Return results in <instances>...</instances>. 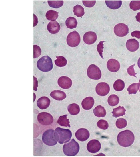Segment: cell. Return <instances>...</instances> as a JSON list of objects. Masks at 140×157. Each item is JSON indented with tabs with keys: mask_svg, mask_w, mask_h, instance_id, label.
<instances>
[{
	"mask_svg": "<svg viewBox=\"0 0 140 157\" xmlns=\"http://www.w3.org/2000/svg\"><path fill=\"white\" fill-rule=\"evenodd\" d=\"M117 141L121 146L127 147L131 146L134 142L135 137L130 130H125L120 132L117 136Z\"/></svg>",
	"mask_w": 140,
	"mask_h": 157,
	"instance_id": "cell-1",
	"label": "cell"
},
{
	"mask_svg": "<svg viewBox=\"0 0 140 157\" xmlns=\"http://www.w3.org/2000/svg\"><path fill=\"white\" fill-rule=\"evenodd\" d=\"M55 134L57 141L62 144L69 142L72 136V132L70 130L60 127L56 128Z\"/></svg>",
	"mask_w": 140,
	"mask_h": 157,
	"instance_id": "cell-2",
	"label": "cell"
},
{
	"mask_svg": "<svg viewBox=\"0 0 140 157\" xmlns=\"http://www.w3.org/2000/svg\"><path fill=\"white\" fill-rule=\"evenodd\" d=\"M80 147L79 144L72 139L69 142L64 144L63 148L64 153L67 156H75L78 153Z\"/></svg>",
	"mask_w": 140,
	"mask_h": 157,
	"instance_id": "cell-3",
	"label": "cell"
},
{
	"mask_svg": "<svg viewBox=\"0 0 140 157\" xmlns=\"http://www.w3.org/2000/svg\"><path fill=\"white\" fill-rule=\"evenodd\" d=\"M37 65L38 68L43 72L50 71L53 67L52 60L48 56H44L39 59L37 62Z\"/></svg>",
	"mask_w": 140,
	"mask_h": 157,
	"instance_id": "cell-4",
	"label": "cell"
},
{
	"mask_svg": "<svg viewBox=\"0 0 140 157\" xmlns=\"http://www.w3.org/2000/svg\"><path fill=\"white\" fill-rule=\"evenodd\" d=\"M55 131L52 129H49L45 131L42 136V140L46 145L49 146H53L57 143L55 136Z\"/></svg>",
	"mask_w": 140,
	"mask_h": 157,
	"instance_id": "cell-5",
	"label": "cell"
},
{
	"mask_svg": "<svg viewBox=\"0 0 140 157\" xmlns=\"http://www.w3.org/2000/svg\"><path fill=\"white\" fill-rule=\"evenodd\" d=\"M87 74L90 78L94 80L99 79L101 76V72L100 68L94 64H91L89 66Z\"/></svg>",
	"mask_w": 140,
	"mask_h": 157,
	"instance_id": "cell-6",
	"label": "cell"
},
{
	"mask_svg": "<svg viewBox=\"0 0 140 157\" xmlns=\"http://www.w3.org/2000/svg\"><path fill=\"white\" fill-rule=\"evenodd\" d=\"M81 41L80 36L76 31L70 33L67 38V44L71 47H75L79 45Z\"/></svg>",
	"mask_w": 140,
	"mask_h": 157,
	"instance_id": "cell-7",
	"label": "cell"
},
{
	"mask_svg": "<svg viewBox=\"0 0 140 157\" xmlns=\"http://www.w3.org/2000/svg\"><path fill=\"white\" fill-rule=\"evenodd\" d=\"M37 119L39 123L45 126L50 125L53 121V118L52 115L46 112L39 113L37 115Z\"/></svg>",
	"mask_w": 140,
	"mask_h": 157,
	"instance_id": "cell-8",
	"label": "cell"
},
{
	"mask_svg": "<svg viewBox=\"0 0 140 157\" xmlns=\"http://www.w3.org/2000/svg\"><path fill=\"white\" fill-rule=\"evenodd\" d=\"M114 32L116 35L119 37H124L129 32V28L127 25L123 23L116 25L114 27Z\"/></svg>",
	"mask_w": 140,
	"mask_h": 157,
	"instance_id": "cell-9",
	"label": "cell"
},
{
	"mask_svg": "<svg viewBox=\"0 0 140 157\" xmlns=\"http://www.w3.org/2000/svg\"><path fill=\"white\" fill-rule=\"evenodd\" d=\"M110 88L109 85L106 83L101 82L99 83L96 86L95 90L99 95L104 96L109 93Z\"/></svg>",
	"mask_w": 140,
	"mask_h": 157,
	"instance_id": "cell-10",
	"label": "cell"
},
{
	"mask_svg": "<svg viewBox=\"0 0 140 157\" xmlns=\"http://www.w3.org/2000/svg\"><path fill=\"white\" fill-rule=\"evenodd\" d=\"M87 148L89 152L92 153H95L100 150L101 148V144L98 140L93 139L88 142Z\"/></svg>",
	"mask_w": 140,
	"mask_h": 157,
	"instance_id": "cell-11",
	"label": "cell"
},
{
	"mask_svg": "<svg viewBox=\"0 0 140 157\" xmlns=\"http://www.w3.org/2000/svg\"><path fill=\"white\" fill-rule=\"evenodd\" d=\"M75 136L79 140L84 141L88 139L90 136V133L87 129L81 128L77 131L75 133Z\"/></svg>",
	"mask_w": 140,
	"mask_h": 157,
	"instance_id": "cell-12",
	"label": "cell"
},
{
	"mask_svg": "<svg viewBox=\"0 0 140 157\" xmlns=\"http://www.w3.org/2000/svg\"><path fill=\"white\" fill-rule=\"evenodd\" d=\"M58 84L61 88L67 89L70 88L72 85V80L66 76H62L58 79Z\"/></svg>",
	"mask_w": 140,
	"mask_h": 157,
	"instance_id": "cell-13",
	"label": "cell"
},
{
	"mask_svg": "<svg viewBox=\"0 0 140 157\" xmlns=\"http://www.w3.org/2000/svg\"><path fill=\"white\" fill-rule=\"evenodd\" d=\"M96 33L92 31H89L85 33L83 36V40L85 43L87 44H91L94 43L97 39Z\"/></svg>",
	"mask_w": 140,
	"mask_h": 157,
	"instance_id": "cell-14",
	"label": "cell"
},
{
	"mask_svg": "<svg viewBox=\"0 0 140 157\" xmlns=\"http://www.w3.org/2000/svg\"><path fill=\"white\" fill-rule=\"evenodd\" d=\"M107 67L109 71L112 72H116L119 69L120 64L117 60L111 59L107 61Z\"/></svg>",
	"mask_w": 140,
	"mask_h": 157,
	"instance_id": "cell-15",
	"label": "cell"
},
{
	"mask_svg": "<svg viewBox=\"0 0 140 157\" xmlns=\"http://www.w3.org/2000/svg\"><path fill=\"white\" fill-rule=\"evenodd\" d=\"M126 47L129 51L134 52L136 51L139 47L138 42L135 39H130L128 40L126 43Z\"/></svg>",
	"mask_w": 140,
	"mask_h": 157,
	"instance_id": "cell-16",
	"label": "cell"
},
{
	"mask_svg": "<svg viewBox=\"0 0 140 157\" xmlns=\"http://www.w3.org/2000/svg\"><path fill=\"white\" fill-rule=\"evenodd\" d=\"M47 27L48 31L52 34L58 33L60 29L59 24L56 21L50 22L48 24Z\"/></svg>",
	"mask_w": 140,
	"mask_h": 157,
	"instance_id": "cell-17",
	"label": "cell"
},
{
	"mask_svg": "<svg viewBox=\"0 0 140 157\" xmlns=\"http://www.w3.org/2000/svg\"><path fill=\"white\" fill-rule=\"evenodd\" d=\"M37 103L39 108L41 109H47L49 106L50 101L48 97L43 96L39 99Z\"/></svg>",
	"mask_w": 140,
	"mask_h": 157,
	"instance_id": "cell-18",
	"label": "cell"
},
{
	"mask_svg": "<svg viewBox=\"0 0 140 157\" xmlns=\"http://www.w3.org/2000/svg\"><path fill=\"white\" fill-rule=\"evenodd\" d=\"M94 104V100L92 97L85 98L81 102L83 108L86 110H89L92 108Z\"/></svg>",
	"mask_w": 140,
	"mask_h": 157,
	"instance_id": "cell-19",
	"label": "cell"
},
{
	"mask_svg": "<svg viewBox=\"0 0 140 157\" xmlns=\"http://www.w3.org/2000/svg\"><path fill=\"white\" fill-rule=\"evenodd\" d=\"M50 96L54 99L59 101L62 100L66 97V95L64 92L59 90L52 91L50 93Z\"/></svg>",
	"mask_w": 140,
	"mask_h": 157,
	"instance_id": "cell-20",
	"label": "cell"
},
{
	"mask_svg": "<svg viewBox=\"0 0 140 157\" xmlns=\"http://www.w3.org/2000/svg\"><path fill=\"white\" fill-rule=\"evenodd\" d=\"M95 116L98 117H104L106 114V112L104 107L101 105L96 107L93 110Z\"/></svg>",
	"mask_w": 140,
	"mask_h": 157,
	"instance_id": "cell-21",
	"label": "cell"
},
{
	"mask_svg": "<svg viewBox=\"0 0 140 157\" xmlns=\"http://www.w3.org/2000/svg\"><path fill=\"white\" fill-rule=\"evenodd\" d=\"M107 6L112 9H116L121 6L122 2L121 0L118 1H105Z\"/></svg>",
	"mask_w": 140,
	"mask_h": 157,
	"instance_id": "cell-22",
	"label": "cell"
},
{
	"mask_svg": "<svg viewBox=\"0 0 140 157\" xmlns=\"http://www.w3.org/2000/svg\"><path fill=\"white\" fill-rule=\"evenodd\" d=\"M65 24L67 28L72 29L77 27V22L75 18L69 17L66 19Z\"/></svg>",
	"mask_w": 140,
	"mask_h": 157,
	"instance_id": "cell-23",
	"label": "cell"
},
{
	"mask_svg": "<svg viewBox=\"0 0 140 157\" xmlns=\"http://www.w3.org/2000/svg\"><path fill=\"white\" fill-rule=\"evenodd\" d=\"M67 109L69 113L72 115L78 114L80 111L79 105L74 103L69 104L67 107Z\"/></svg>",
	"mask_w": 140,
	"mask_h": 157,
	"instance_id": "cell-24",
	"label": "cell"
},
{
	"mask_svg": "<svg viewBox=\"0 0 140 157\" xmlns=\"http://www.w3.org/2000/svg\"><path fill=\"white\" fill-rule=\"evenodd\" d=\"M126 110L123 106H119L118 107L114 108L112 112V116L116 118L119 117L123 116L125 114Z\"/></svg>",
	"mask_w": 140,
	"mask_h": 157,
	"instance_id": "cell-25",
	"label": "cell"
},
{
	"mask_svg": "<svg viewBox=\"0 0 140 157\" xmlns=\"http://www.w3.org/2000/svg\"><path fill=\"white\" fill-rule=\"evenodd\" d=\"M67 115L66 114L60 116L57 121V123L61 126L70 127V122L67 119Z\"/></svg>",
	"mask_w": 140,
	"mask_h": 157,
	"instance_id": "cell-26",
	"label": "cell"
},
{
	"mask_svg": "<svg viewBox=\"0 0 140 157\" xmlns=\"http://www.w3.org/2000/svg\"><path fill=\"white\" fill-rule=\"evenodd\" d=\"M58 12L53 10L48 11L46 14V17L48 20L55 21L58 17Z\"/></svg>",
	"mask_w": 140,
	"mask_h": 157,
	"instance_id": "cell-27",
	"label": "cell"
},
{
	"mask_svg": "<svg viewBox=\"0 0 140 157\" xmlns=\"http://www.w3.org/2000/svg\"><path fill=\"white\" fill-rule=\"evenodd\" d=\"M107 101L109 105L114 106L117 105L118 104L119 99L117 95L112 94L108 97Z\"/></svg>",
	"mask_w": 140,
	"mask_h": 157,
	"instance_id": "cell-28",
	"label": "cell"
},
{
	"mask_svg": "<svg viewBox=\"0 0 140 157\" xmlns=\"http://www.w3.org/2000/svg\"><path fill=\"white\" fill-rule=\"evenodd\" d=\"M125 84L124 82L121 79H117L114 83L113 87L114 89L117 91H121L124 89Z\"/></svg>",
	"mask_w": 140,
	"mask_h": 157,
	"instance_id": "cell-29",
	"label": "cell"
},
{
	"mask_svg": "<svg viewBox=\"0 0 140 157\" xmlns=\"http://www.w3.org/2000/svg\"><path fill=\"white\" fill-rule=\"evenodd\" d=\"M73 12L74 14L77 17H81L84 14V8L81 6L77 5L73 7Z\"/></svg>",
	"mask_w": 140,
	"mask_h": 157,
	"instance_id": "cell-30",
	"label": "cell"
},
{
	"mask_svg": "<svg viewBox=\"0 0 140 157\" xmlns=\"http://www.w3.org/2000/svg\"><path fill=\"white\" fill-rule=\"evenodd\" d=\"M57 59L55 60V65L59 67L65 66L67 64V60L63 56H56Z\"/></svg>",
	"mask_w": 140,
	"mask_h": 157,
	"instance_id": "cell-31",
	"label": "cell"
},
{
	"mask_svg": "<svg viewBox=\"0 0 140 157\" xmlns=\"http://www.w3.org/2000/svg\"><path fill=\"white\" fill-rule=\"evenodd\" d=\"M140 85L139 83H133L129 85L127 89L129 94H136L139 89Z\"/></svg>",
	"mask_w": 140,
	"mask_h": 157,
	"instance_id": "cell-32",
	"label": "cell"
},
{
	"mask_svg": "<svg viewBox=\"0 0 140 157\" xmlns=\"http://www.w3.org/2000/svg\"><path fill=\"white\" fill-rule=\"evenodd\" d=\"M47 2L50 7L55 8H59L62 6L63 4V0H48Z\"/></svg>",
	"mask_w": 140,
	"mask_h": 157,
	"instance_id": "cell-33",
	"label": "cell"
},
{
	"mask_svg": "<svg viewBox=\"0 0 140 157\" xmlns=\"http://www.w3.org/2000/svg\"><path fill=\"white\" fill-rule=\"evenodd\" d=\"M127 124L126 120L123 118H120L118 119L116 122V127L119 129H122L125 127Z\"/></svg>",
	"mask_w": 140,
	"mask_h": 157,
	"instance_id": "cell-34",
	"label": "cell"
},
{
	"mask_svg": "<svg viewBox=\"0 0 140 157\" xmlns=\"http://www.w3.org/2000/svg\"><path fill=\"white\" fill-rule=\"evenodd\" d=\"M130 8L133 11H135L140 9V1L133 0L131 1L130 3Z\"/></svg>",
	"mask_w": 140,
	"mask_h": 157,
	"instance_id": "cell-35",
	"label": "cell"
},
{
	"mask_svg": "<svg viewBox=\"0 0 140 157\" xmlns=\"http://www.w3.org/2000/svg\"><path fill=\"white\" fill-rule=\"evenodd\" d=\"M97 124L99 128L103 130L107 129L109 127V124L107 122L103 119L99 120Z\"/></svg>",
	"mask_w": 140,
	"mask_h": 157,
	"instance_id": "cell-36",
	"label": "cell"
},
{
	"mask_svg": "<svg viewBox=\"0 0 140 157\" xmlns=\"http://www.w3.org/2000/svg\"><path fill=\"white\" fill-rule=\"evenodd\" d=\"M41 50L40 47L37 45H33V58H35L39 57L41 54Z\"/></svg>",
	"mask_w": 140,
	"mask_h": 157,
	"instance_id": "cell-37",
	"label": "cell"
},
{
	"mask_svg": "<svg viewBox=\"0 0 140 157\" xmlns=\"http://www.w3.org/2000/svg\"><path fill=\"white\" fill-rule=\"evenodd\" d=\"M105 41H101L97 45V50L101 58L103 59V49L104 48L103 43Z\"/></svg>",
	"mask_w": 140,
	"mask_h": 157,
	"instance_id": "cell-38",
	"label": "cell"
},
{
	"mask_svg": "<svg viewBox=\"0 0 140 157\" xmlns=\"http://www.w3.org/2000/svg\"><path fill=\"white\" fill-rule=\"evenodd\" d=\"M96 1H82V2L85 6L88 7H91L95 4Z\"/></svg>",
	"mask_w": 140,
	"mask_h": 157,
	"instance_id": "cell-39",
	"label": "cell"
},
{
	"mask_svg": "<svg viewBox=\"0 0 140 157\" xmlns=\"http://www.w3.org/2000/svg\"><path fill=\"white\" fill-rule=\"evenodd\" d=\"M135 64L130 66L127 69V72L131 76H133L134 77H137L135 75L137 74L134 71V66L135 65Z\"/></svg>",
	"mask_w": 140,
	"mask_h": 157,
	"instance_id": "cell-40",
	"label": "cell"
},
{
	"mask_svg": "<svg viewBox=\"0 0 140 157\" xmlns=\"http://www.w3.org/2000/svg\"><path fill=\"white\" fill-rule=\"evenodd\" d=\"M131 35L132 37H135L138 39L140 38V31H135L131 33Z\"/></svg>",
	"mask_w": 140,
	"mask_h": 157,
	"instance_id": "cell-41",
	"label": "cell"
},
{
	"mask_svg": "<svg viewBox=\"0 0 140 157\" xmlns=\"http://www.w3.org/2000/svg\"><path fill=\"white\" fill-rule=\"evenodd\" d=\"M34 90L37 91V87H38V81L37 78L34 76Z\"/></svg>",
	"mask_w": 140,
	"mask_h": 157,
	"instance_id": "cell-42",
	"label": "cell"
},
{
	"mask_svg": "<svg viewBox=\"0 0 140 157\" xmlns=\"http://www.w3.org/2000/svg\"><path fill=\"white\" fill-rule=\"evenodd\" d=\"M136 20L140 23V12L137 13V15L135 16Z\"/></svg>",
	"mask_w": 140,
	"mask_h": 157,
	"instance_id": "cell-43",
	"label": "cell"
},
{
	"mask_svg": "<svg viewBox=\"0 0 140 157\" xmlns=\"http://www.w3.org/2000/svg\"><path fill=\"white\" fill-rule=\"evenodd\" d=\"M137 64L138 67L140 68V57L138 60Z\"/></svg>",
	"mask_w": 140,
	"mask_h": 157,
	"instance_id": "cell-44",
	"label": "cell"
},
{
	"mask_svg": "<svg viewBox=\"0 0 140 157\" xmlns=\"http://www.w3.org/2000/svg\"><path fill=\"white\" fill-rule=\"evenodd\" d=\"M139 83H140V79L139 80ZM139 92H140V89L139 90Z\"/></svg>",
	"mask_w": 140,
	"mask_h": 157,
	"instance_id": "cell-45",
	"label": "cell"
}]
</instances>
